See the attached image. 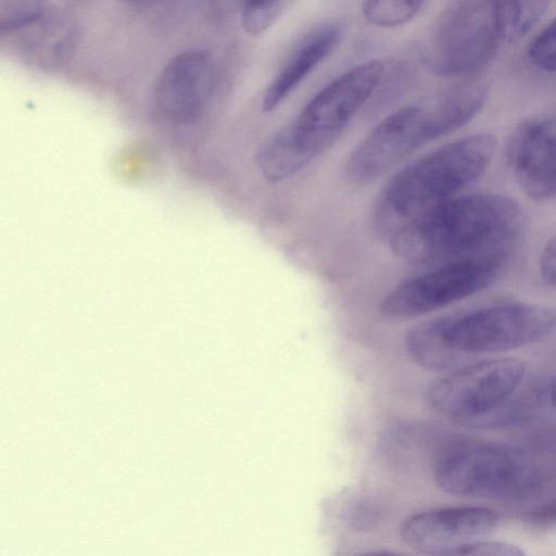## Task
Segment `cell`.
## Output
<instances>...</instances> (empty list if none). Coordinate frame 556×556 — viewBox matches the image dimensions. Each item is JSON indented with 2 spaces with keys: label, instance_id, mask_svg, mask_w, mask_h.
<instances>
[{
  "label": "cell",
  "instance_id": "9c48e42d",
  "mask_svg": "<svg viewBox=\"0 0 556 556\" xmlns=\"http://www.w3.org/2000/svg\"><path fill=\"white\" fill-rule=\"evenodd\" d=\"M525 372V363L514 357L464 365L430 388L429 402L457 424L477 425L513 395Z\"/></svg>",
  "mask_w": 556,
  "mask_h": 556
},
{
  "label": "cell",
  "instance_id": "d6986e66",
  "mask_svg": "<svg viewBox=\"0 0 556 556\" xmlns=\"http://www.w3.org/2000/svg\"><path fill=\"white\" fill-rule=\"evenodd\" d=\"M529 59L546 72H556V18L533 40Z\"/></svg>",
  "mask_w": 556,
  "mask_h": 556
},
{
  "label": "cell",
  "instance_id": "9a60e30c",
  "mask_svg": "<svg viewBox=\"0 0 556 556\" xmlns=\"http://www.w3.org/2000/svg\"><path fill=\"white\" fill-rule=\"evenodd\" d=\"M502 39L518 41L541 20L551 0H496Z\"/></svg>",
  "mask_w": 556,
  "mask_h": 556
},
{
  "label": "cell",
  "instance_id": "603a6c76",
  "mask_svg": "<svg viewBox=\"0 0 556 556\" xmlns=\"http://www.w3.org/2000/svg\"><path fill=\"white\" fill-rule=\"evenodd\" d=\"M121 1H124V2H136V1H142V0H121Z\"/></svg>",
  "mask_w": 556,
  "mask_h": 556
},
{
  "label": "cell",
  "instance_id": "8fae6325",
  "mask_svg": "<svg viewBox=\"0 0 556 556\" xmlns=\"http://www.w3.org/2000/svg\"><path fill=\"white\" fill-rule=\"evenodd\" d=\"M215 85L212 52L188 49L173 56L161 71L154 88L155 104L166 118L189 122L204 111Z\"/></svg>",
  "mask_w": 556,
  "mask_h": 556
},
{
  "label": "cell",
  "instance_id": "ac0fdd59",
  "mask_svg": "<svg viewBox=\"0 0 556 556\" xmlns=\"http://www.w3.org/2000/svg\"><path fill=\"white\" fill-rule=\"evenodd\" d=\"M286 0H244L241 25L247 34L260 35L277 18Z\"/></svg>",
  "mask_w": 556,
  "mask_h": 556
},
{
  "label": "cell",
  "instance_id": "277c9868",
  "mask_svg": "<svg viewBox=\"0 0 556 556\" xmlns=\"http://www.w3.org/2000/svg\"><path fill=\"white\" fill-rule=\"evenodd\" d=\"M486 97L484 84L464 81L400 108L353 149L343 166L344 176L355 185L372 182L418 148L471 121Z\"/></svg>",
  "mask_w": 556,
  "mask_h": 556
},
{
  "label": "cell",
  "instance_id": "30bf717a",
  "mask_svg": "<svg viewBox=\"0 0 556 556\" xmlns=\"http://www.w3.org/2000/svg\"><path fill=\"white\" fill-rule=\"evenodd\" d=\"M497 515L485 507H447L426 510L403 521L404 544L420 554L459 555L469 544L488 536Z\"/></svg>",
  "mask_w": 556,
  "mask_h": 556
},
{
  "label": "cell",
  "instance_id": "7c38bea8",
  "mask_svg": "<svg viewBox=\"0 0 556 556\" xmlns=\"http://www.w3.org/2000/svg\"><path fill=\"white\" fill-rule=\"evenodd\" d=\"M508 154L513 174L529 197L556 195V118L523 123L513 136Z\"/></svg>",
  "mask_w": 556,
  "mask_h": 556
},
{
  "label": "cell",
  "instance_id": "e0dca14e",
  "mask_svg": "<svg viewBox=\"0 0 556 556\" xmlns=\"http://www.w3.org/2000/svg\"><path fill=\"white\" fill-rule=\"evenodd\" d=\"M47 14V0H0V33L24 30Z\"/></svg>",
  "mask_w": 556,
  "mask_h": 556
},
{
  "label": "cell",
  "instance_id": "ba28073f",
  "mask_svg": "<svg viewBox=\"0 0 556 556\" xmlns=\"http://www.w3.org/2000/svg\"><path fill=\"white\" fill-rule=\"evenodd\" d=\"M501 39L496 0H457L440 17L425 62L437 75L467 74L493 56Z\"/></svg>",
  "mask_w": 556,
  "mask_h": 556
},
{
  "label": "cell",
  "instance_id": "8992f818",
  "mask_svg": "<svg viewBox=\"0 0 556 556\" xmlns=\"http://www.w3.org/2000/svg\"><path fill=\"white\" fill-rule=\"evenodd\" d=\"M506 248L469 254L412 277L386 294L379 314L389 320L414 318L470 296L502 274Z\"/></svg>",
  "mask_w": 556,
  "mask_h": 556
},
{
  "label": "cell",
  "instance_id": "7a4b0ae2",
  "mask_svg": "<svg viewBox=\"0 0 556 556\" xmlns=\"http://www.w3.org/2000/svg\"><path fill=\"white\" fill-rule=\"evenodd\" d=\"M384 72L378 60L349 70L316 93L258 149L255 164L271 184L287 180L325 153L367 102Z\"/></svg>",
  "mask_w": 556,
  "mask_h": 556
},
{
  "label": "cell",
  "instance_id": "7402d4cb",
  "mask_svg": "<svg viewBox=\"0 0 556 556\" xmlns=\"http://www.w3.org/2000/svg\"><path fill=\"white\" fill-rule=\"evenodd\" d=\"M551 402L556 407V374L551 386Z\"/></svg>",
  "mask_w": 556,
  "mask_h": 556
},
{
  "label": "cell",
  "instance_id": "44dd1931",
  "mask_svg": "<svg viewBox=\"0 0 556 556\" xmlns=\"http://www.w3.org/2000/svg\"><path fill=\"white\" fill-rule=\"evenodd\" d=\"M539 267L543 280L556 287V235L544 245L540 256Z\"/></svg>",
  "mask_w": 556,
  "mask_h": 556
},
{
  "label": "cell",
  "instance_id": "5bb4252c",
  "mask_svg": "<svg viewBox=\"0 0 556 556\" xmlns=\"http://www.w3.org/2000/svg\"><path fill=\"white\" fill-rule=\"evenodd\" d=\"M26 52L52 65L65 61L75 43V29L71 22L47 14L33 26L24 29ZM23 31V30H21Z\"/></svg>",
  "mask_w": 556,
  "mask_h": 556
},
{
  "label": "cell",
  "instance_id": "52a82bcc",
  "mask_svg": "<svg viewBox=\"0 0 556 556\" xmlns=\"http://www.w3.org/2000/svg\"><path fill=\"white\" fill-rule=\"evenodd\" d=\"M539 472L525 453L502 446L451 451L437 460L434 481L445 493L473 497H513L538 483Z\"/></svg>",
  "mask_w": 556,
  "mask_h": 556
},
{
  "label": "cell",
  "instance_id": "3957f363",
  "mask_svg": "<svg viewBox=\"0 0 556 556\" xmlns=\"http://www.w3.org/2000/svg\"><path fill=\"white\" fill-rule=\"evenodd\" d=\"M521 222L519 204L501 194L455 195L402 225L390 249L409 263L505 248Z\"/></svg>",
  "mask_w": 556,
  "mask_h": 556
},
{
  "label": "cell",
  "instance_id": "6da1fadb",
  "mask_svg": "<svg viewBox=\"0 0 556 556\" xmlns=\"http://www.w3.org/2000/svg\"><path fill=\"white\" fill-rule=\"evenodd\" d=\"M556 325L552 308L504 303L420 323L405 334L410 359L430 370H454L469 354L517 349L546 336Z\"/></svg>",
  "mask_w": 556,
  "mask_h": 556
},
{
  "label": "cell",
  "instance_id": "4fadbf2b",
  "mask_svg": "<svg viewBox=\"0 0 556 556\" xmlns=\"http://www.w3.org/2000/svg\"><path fill=\"white\" fill-rule=\"evenodd\" d=\"M340 37V27L327 24L303 38L268 85L263 96L262 110L271 112L278 108L309 72L331 53Z\"/></svg>",
  "mask_w": 556,
  "mask_h": 556
},
{
  "label": "cell",
  "instance_id": "5b68a950",
  "mask_svg": "<svg viewBox=\"0 0 556 556\" xmlns=\"http://www.w3.org/2000/svg\"><path fill=\"white\" fill-rule=\"evenodd\" d=\"M496 147L491 134H475L420 156L394 174L379 192L372 224L390 236L432 206L455 197L478 180Z\"/></svg>",
  "mask_w": 556,
  "mask_h": 556
},
{
  "label": "cell",
  "instance_id": "ffe728a7",
  "mask_svg": "<svg viewBox=\"0 0 556 556\" xmlns=\"http://www.w3.org/2000/svg\"><path fill=\"white\" fill-rule=\"evenodd\" d=\"M459 555L519 556L522 551L508 543L480 540L463 548Z\"/></svg>",
  "mask_w": 556,
  "mask_h": 556
},
{
  "label": "cell",
  "instance_id": "2e32d148",
  "mask_svg": "<svg viewBox=\"0 0 556 556\" xmlns=\"http://www.w3.org/2000/svg\"><path fill=\"white\" fill-rule=\"evenodd\" d=\"M428 0H363L365 20L378 27H394L412 21Z\"/></svg>",
  "mask_w": 556,
  "mask_h": 556
}]
</instances>
